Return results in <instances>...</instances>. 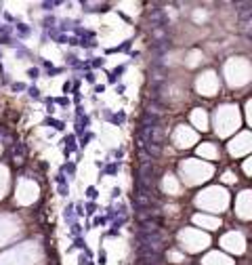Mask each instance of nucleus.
Here are the masks:
<instances>
[{"mask_svg": "<svg viewBox=\"0 0 252 265\" xmlns=\"http://www.w3.org/2000/svg\"><path fill=\"white\" fill-rule=\"evenodd\" d=\"M48 124H53V126H55V128H59V130L63 128V122H57V120H48Z\"/></svg>", "mask_w": 252, "mask_h": 265, "instance_id": "obj_1", "label": "nucleus"}, {"mask_svg": "<svg viewBox=\"0 0 252 265\" xmlns=\"http://www.w3.org/2000/svg\"><path fill=\"white\" fill-rule=\"evenodd\" d=\"M86 194H88V198H97V189H95V187H88Z\"/></svg>", "mask_w": 252, "mask_h": 265, "instance_id": "obj_2", "label": "nucleus"}, {"mask_svg": "<svg viewBox=\"0 0 252 265\" xmlns=\"http://www.w3.org/2000/svg\"><path fill=\"white\" fill-rule=\"evenodd\" d=\"M116 171H118V164H109V166H107V173H109V175L116 173Z\"/></svg>", "mask_w": 252, "mask_h": 265, "instance_id": "obj_3", "label": "nucleus"}, {"mask_svg": "<svg viewBox=\"0 0 252 265\" xmlns=\"http://www.w3.org/2000/svg\"><path fill=\"white\" fill-rule=\"evenodd\" d=\"M28 76H30V78H36V76H38V69H36V67H32L30 72H28Z\"/></svg>", "mask_w": 252, "mask_h": 265, "instance_id": "obj_4", "label": "nucleus"}, {"mask_svg": "<svg viewBox=\"0 0 252 265\" xmlns=\"http://www.w3.org/2000/svg\"><path fill=\"white\" fill-rule=\"evenodd\" d=\"M30 95H32V97H38V88L32 86V88H30Z\"/></svg>", "mask_w": 252, "mask_h": 265, "instance_id": "obj_5", "label": "nucleus"}, {"mask_svg": "<svg viewBox=\"0 0 252 265\" xmlns=\"http://www.w3.org/2000/svg\"><path fill=\"white\" fill-rule=\"evenodd\" d=\"M99 263H101V265L105 263V253H99Z\"/></svg>", "mask_w": 252, "mask_h": 265, "instance_id": "obj_6", "label": "nucleus"}]
</instances>
